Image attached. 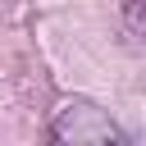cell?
<instances>
[{"mask_svg":"<svg viewBox=\"0 0 146 146\" xmlns=\"http://www.w3.org/2000/svg\"><path fill=\"white\" fill-rule=\"evenodd\" d=\"M50 137H55V146H132L128 132L114 123V114L100 110L96 100H82V96L59 105V114L50 123Z\"/></svg>","mask_w":146,"mask_h":146,"instance_id":"cell-1","label":"cell"}]
</instances>
